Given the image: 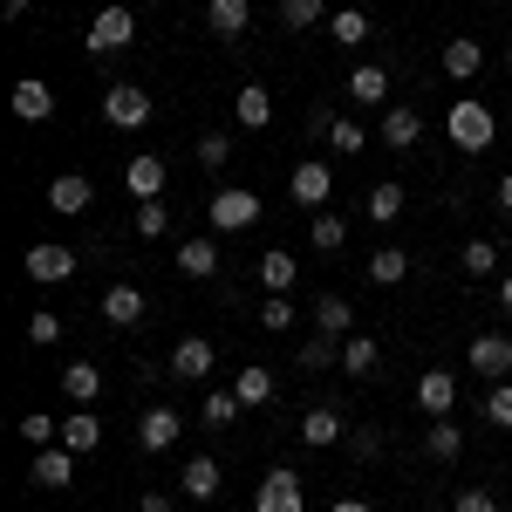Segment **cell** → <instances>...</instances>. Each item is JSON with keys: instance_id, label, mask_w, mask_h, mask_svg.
<instances>
[{"instance_id": "cell-3", "label": "cell", "mask_w": 512, "mask_h": 512, "mask_svg": "<svg viewBox=\"0 0 512 512\" xmlns=\"http://www.w3.org/2000/svg\"><path fill=\"white\" fill-rule=\"evenodd\" d=\"M253 512H308V492H301V478L274 465V472L260 478V492H253Z\"/></svg>"}, {"instance_id": "cell-18", "label": "cell", "mask_w": 512, "mask_h": 512, "mask_svg": "<svg viewBox=\"0 0 512 512\" xmlns=\"http://www.w3.org/2000/svg\"><path fill=\"white\" fill-rule=\"evenodd\" d=\"M205 28L219 41H239L253 28V0H205Z\"/></svg>"}, {"instance_id": "cell-19", "label": "cell", "mask_w": 512, "mask_h": 512, "mask_svg": "<svg viewBox=\"0 0 512 512\" xmlns=\"http://www.w3.org/2000/svg\"><path fill=\"white\" fill-rule=\"evenodd\" d=\"M444 76L451 82H472V76H485V41H472V35H458V41H444Z\"/></svg>"}, {"instance_id": "cell-13", "label": "cell", "mask_w": 512, "mask_h": 512, "mask_svg": "<svg viewBox=\"0 0 512 512\" xmlns=\"http://www.w3.org/2000/svg\"><path fill=\"white\" fill-rule=\"evenodd\" d=\"M96 205V185L82 178V171H62L55 185H48V212H62V219H82Z\"/></svg>"}, {"instance_id": "cell-16", "label": "cell", "mask_w": 512, "mask_h": 512, "mask_svg": "<svg viewBox=\"0 0 512 512\" xmlns=\"http://www.w3.org/2000/svg\"><path fill=\"white\" fill-rule=\"evenodd\" d=\"M219 485H226L219 458H205V451H198V458H185V472H178V492H185V499H198V506H205V499H219Z\"/></svg>"}, {"instance_id": "cell-40", "label": "cell", "mask_w": 512, "mask_h": 512, "mask_svg": "<svg viewBox=\"0 0 512 512\" xmlns=\"http://www.w3.org/2000/svg\"><path fill=\"white\" fill-rule=\"evenodd\" d=\"M280 21L287 28H321L328 21V0H280Z\"/></svg>"}, {"instance_id": "cell-32", "label": "cell", "mask_w": 512, "mask_h": 512, "mask_svg": "<svg viewBox=\"0 0 512 512\" xmlns=\"http://www.w3.org/2000/svg\"><path fill=\"white\" fill-rule=\"evenodd\" d=\"M315 328H321V335H349V328H355V308L342 301V294H321V301H315Z\"/></svg>"}, {"instance_id": "cell-4", "label": "cell", "mask_w": 512, "mask_h": 512, "mask_svg": "<svg viewBox=\"0 0 512 512\" xmlns=\"http://www.w3.org/2000/svg\"><path fill=\"white\" fill-rule=\"evenodd\" d=\"M103 117L117 123V130H144V123H151V89H137V82L103 89Z\"/></svg>"}, {"instance_id": "cell-50", "label": "cell", "mask_w": 512, "mask_h": 512, "mask_svg": "<svg viewBox=\"0 0 512 512\" xmlns=\"http://www.w3.org/2000/svg\"><path fill=\"white\" fill-rule=\"evenodd\" d=\"M0 7H7V21H21V14H28L35 0H0Z\"/></svg>"}, {"instance_id": "cell-41", "label": "cell", "mask_w": 512, "mask_h": 512, "mask_svg": "<svg viewBox=\"0 0 512 512\" xmlns=\"http://www.w3.org/2000/svg\"><path fill=\"white\" fill-rule=\"evenodd\" d=\"M198 164H205V171H226V158H233V137H226V130H205V137H198V151H192Z\"/></svg>"}, {"instance_id": "cell-36", "label": "cell", "mask_w": 512, "mask_h": 512, "mask_svg": "<svg viewBox=\"0 0 512 512\" xmlns=\"http://www.w3.org/2000/svg\"><path fill=\"white\" fill-rule=\"evenodd\" d=\"M328 35L342 41V48L369 41V14H362V7H342V14H328Z\"/></svg>"}, {"instance_id": "cell-27", "label": "cell", "mask_w": 512, "mask_h": 512, "mask_svg": "<svg viewBox=\"0 0 512 512\" xmlns=\"http://www.w3.org/2000/svg\"><path fill=\"white\" fill-rule=\"evenodd\" d=\"M294 280H301V260L294 253H260V287L267 294H287Z\"/></svg>"}, {"instance_id": "cell-38", "label": "cell", "mask_w": 512, "mask_h": 512, "mask_svg": "<svg viewBox=\"0 0 512 512\" xmlns=\"http://www.w3.org/2000/svg\"><path fill=\"white\" fill-rule=\"evenodd\" d=\"M14 431L28 437V444H35V451H48V444H62V424H55V417H48V410H28V417H21V424H14Z\"/></svg>"}, {"instance_id": "cell-46", "label": "cell", "mask_w": 512, "mask_h": 512, "mask_svg": "<svg viewBox=\"0 0 512 512\" xmlns=\"http://www.w3.org/2000/svg\"><path fill=\"white\" fill-rule=\"evenodd\" d=\"M342 444H349V458H355V465H369V458H383V431H369V424H355V431L342 437Z\"/></svg>"}, {"instance_id": "cell-2", "label": "cell", "mask_w": 512, "mask_h": 512, "mask_svg": "<svg viewBox=\"0 0 512 512\" xmlns=\"http://www.w3.org/2000/svg\"><path fill=\"white\" fill-rule=\"evenodd\" d=\"M260 219V192H246V185H226V192L205 198V226L212 233H246Z\"/></svg>"}, {"instance_id": "cell-25", "label": "cell", "mask_w": 512, "mask_h": 512, "mask_svg": "<svg viewBox=\"0 0 512 512\" xmlns=\"http://www.w3.org/2000/svg\"><path fill=\"white\" fill-rule=\"evenodd\" d=\"M62 444H69L76 458H89V451L103 444V424H96V410H76V417H62Z\"/></svg>"}, {"instance_id": "cell-20", "label": "cell", "mask_w": 512, "mask_h": 512, "mask_svg": "<svg viewBox=\"0 0 512 512\" xmlns=\"http://www.w3.org/2000/svg\"><path fill=\"white\" fill-rule=\"evenodd\" d=\"M349 437V424H342V410H328V403H315L308 417H301V444L308 451H328V444H342Z\"/></svg>"}, {"instance_id": "cell-34", "label": "cell", "mask_w": 512, "mask_h": 512, "mask_svg": "<svg viewBox=\"0 0 512 512\" xmlns=\"http://www.w3.org/2000/svg\"><path fill=\"white\" fill-rule=\"evenodd\" d=\"M458 260H465V274H472V280L499 274V246H492V239H465V253H458Z\"/></svg>"}, {"instance_id": "cell-43", "label": "cell", "mask_w": 512, "mask_h": 512, "mask_svg": "<svg viewBox=\"0 0 512 512\" xmlns=\"http://www.w3.org/2000/svg\"><path fill=\"white\" fill-rule=\"evenodd\" d=\"M369 219H376V226L403 219V185H376V192H369Z\"/></svg>"}, {"instance_id": "cell-15", "label": "cell", "mask_w": 512, "mask_h": 512, "mask_svg": "<svg viewBox=\"0 0 512 512\" xmlns=\"http://www.w3.org/2000/svg\"><path fill=\"white\" fill-rule=\"evenodd\" d=\"M96 315L110 321V328H137V321L151 315V301H144V294H137V287H130V280H117V287H110V294H103V308H96Z\"/></svg>"}, {"instance_id": "cell-51", "label": "cell", "mask_w": 512, "mask_h": 512, "mask_svg": "<svg viewBox=\"0 0 512 512\" xmlns=\"http://www.w3.org/2000/svg\"><path fill=\"white\" fill-rule=\"evenodd\" d=\"M499 212H512V171L499 178Z\"/></svg>"}, {"instance_id": "cell-21", "label": "cell", "mask_w": 512, "mask_h": 512, "mask_svg": "<svg viewBox=\"0 0 512 512\" xmlns=\"http://www.w3.org/2000/svg\"><path fill=\"white\" fill-rule=\"evenodd\" d=\"M417 137H424V117H417L410 103H390V110H383V144H390V151H417Z\"/></svg>"}, {"instance_id": "cell-12", "label": "cell", "mask_w": 512, "mask_h": 512, "mask_svg": "<svg viewBox=\"0 0 512 512\" xmlns=\"http://www.w3.org/2000/svg\"><path fill=\"white\" fill-rule=\"evenodd\" d=\"M417 410H424V417H451V410H458V376H451V369H424V376H417Z\"/></svg>"}, {"instance_id": "cell-39", "label": "cell", "mask_w": 512, "mask_h": 512, "mask_svg": "<svg viewBox=\"0 0 512 512\" xmlns=\"http://www.w3.org/2000/svg\"><path fill=\"white\" fill-rule=\"evenodd\" d=\"M233 417H239L233 390H205V431H233Z\"/></svg>"}, {"instance_id": "cell-7", "label": "cell", "mask_w": 512, "mask_h": 512, "mask_svg": "<svg viewBox=\"0 0 512 512\" xmlns=\"http://www.w3.org/2000/svg\"><path fill=\"white\" fill-rule=\"evenodd\" d=\"M123 185H130V198L144 205V198H164V185H171V164L158 158V151H137V158L123 164Z\"/></svg>"}, {"instance_id": "cell-48", "label": "cell", "mask_w": 512, "mask_h": 512, "mask_svg": "<svg viewBox=\"0 0 512 512\" xmlns=\"http://www.w3.org/2000/svg\"><path fill=\"white\" fill-rule=\"evenodd\" d=\"M451 512H499V499H492L485 485H472V492H458V499H451Z\"/></svg>"}, {"instance_id": "cell-54", "label": "cell", "mask_w": 512, "mask_h": 512, "mask_svg": "<svg viewBox=\"0 0 512 512\" xmlns=\"http://www.w3.org/2000/svg\"><path fill=\"white\" fill-rule=\"evenodd\" d=\"M506 69H512V35H506Z\"/></svg>"}, {"instance_id": "cell-5", "label": "cell", "mask_w": 512, "mask_h": 512, "mask_svg": "<svg viewBox=\"0 0 512 512\" xmlns=\"http://www.w3.org/2000/svg\"><path fill=\"white\" fill-rule=\"evenodd\" d=\"M287 198H294V205H308V212H321V205L335 198V171H328L321 158L294 164V178H287Z\"/></svg>"}, {"instance_id": "cell-52", "label": "cell", "mask_w": 512, "mask_h": 512, "mask_svg": "<svg viewBox=\"0 0 512 512\" xmlns=\"http://www.w3.org/2000/svg\"><path fill=\"white\" fill-rule=\"evenodd\" d=\"M335 512H376L369 499H335Z\"/></svg>"}, {"instance_id": "cell-23", "label": "cell", "mask_w": 512, "mask_h": 512, "mask_svg": "<svg viewBox=\"0 0 512 512\" xmlns=\"http://www.w3.org/2000/svg\"><path fill=\"white\" fill-rule=\"evenodd\" d=\"M233 117H239V130H267V123H274V89L246 82V89L233 96Z\"/></svg>"}, {"instance_id": "cell-1", "label": "cell", "mask_w": 512, "mask_h": 512, "mask_svg": "<svg viewBox=\"0 0 512 512\" xmlns=\"http://www.w3.org/2000/svg\"><path fill=\"white\" fill-rule=\"evenodd\" d=\"M444 130H451V144H458V151H472V158H485V151L499 144V117H492L478 96H458V103L444 110Z\"/></svg>"}, {"instance_id": "cell-10", "label": "cell", "mask_w": 512, "mask_h": 512, "mask_svg": "<svg viewBox=\"0 0 512 512\" xmlns=\"http://www.w3.org/2000/svg\"><path fill=\"white\" fill-rule=\"evenodd\" d=\"M465 362H472L485 383H506V376H512V342H506V335H472Z\"/></svg>"}, {"instance_id": "cell-9", "label": "cell", "mask_w": 512, "mask_h": 512, "mask_svg": "<svg viewBox=\"0 0 512 512\" xmlns=\"http://www.w3.org/2000/svg\"><path fill=\"white\" fill-rule=\"evenodd\" d=\"M178 437H185V417H178L171 403H151V410L137 417V444H144V451H171Z\"/></svg>"}, {"instance_id": "cell-44", "label": "cell", "mask_w": 512, "mask_h": 512, "mask_svg": "<svg viewBox=\"0 0 512 512\" xmlns=\"http://www.w3.org/2000/svg\"><path fill=\"white\" fill-rule=\"evenodd\" d=\"M492 431H512V383H492V396H485V410H478Z\"/></svg>"}, {"instance_id": "cell-24", "label": "cell", "mask_w": 512, "mask_h": 512, "mask_svg": "<svg viewBox=\"0 0 512 512\" xmlns=\"http://www.w3.org/2000/svg\"><path fill=\"white\" fill-rule=\"evenodd\" d=\"M178 274H185V280H212V274H219V246H212L205 233L185 239V246H178Z\"/></svg>"}, {"instance_id": "cell-17", "label": "cell", "mask_w": 512, "mask_h": 512, "mask_svg": "<svg viewBox=\"0 0 512 512\" xmlns=\"http://www.w3.org/2000/svg\"><path fill=\"white\" fill-rule=\"evenodd\" d=\"M7 103H14V117H21V123H48V117H55V89H48L41 76H21Z\"/></svg>"}, {"instance_id": "cell-33", "label": "cell", "mask_w": 512, "mask_h": 512, "mask_svg": "<svg viewBox=\"0 0 512 512\" xmlns=\"http://www.w3.org/2000/svg\"><path fill=\"white\" fill-rule=\"evenodd\" d=\"M233 396H239V403H274V369H260V362H253V369H239Z\"/></svg>"}, {"instance_id": "cell-35", "label": "cell", "mask_w": 512, "mask_h": 512, "mask_svg": "<svg viewBox=\"0 0 512 512\" xmlns=\"http://www.w3.org/2000/svg\"><path fill=\"white\" fill-rule=\"evenodd\" d=\"M130 226H137V239H164V233H171V205H164V198H144Z\"/></svg>"}, {"instance_id": "cell-8", "label": "cell", "mask_w": 512, "mask_h": 512, "mask_svg": "<svg viewBox=\"0 0 512 512\" xmlns=\"http://www.w3.org/2000/svg\"><path fill=\"white\" fill-rule=\"evenodd\" d=\"M21 267H28V280L55 287V280H69V274H76V253H69L62 239H41V246H28V260H21Z\"/></svg>"}, {"instance_id": "cell-6", "label": "cell", "mask_w": 512, "mask_h": 512, "mask_svg": "<svg viewBox=\"0 0 512 512\" xmlns=\"http://www.w3.org/2000/svg\"><path fill=\"white\" fill-rule=\"evenodd\" d=\"M130 35H137V14L130 7H103L89 21V55H117V48H130Z\"/></svg>"}, {"instance_id": "cell-29", "label": "cell", "mask_w": 512, "mask_h": 512, "mask_svg": "<svg viewBox=\"0 0 512 512\" xmlns=\"http://www.w3.org/2000/svg\"><path fill=\"white\" fill-rule=\"evenodd\" d=\"M376 362H383L376 335H349L342 342V376H376Z\"/></svg>"}, {"instance_id": "cell-49", "label": "cell", "mask_w": 512, "mask_h": 512, "mask_svg": "<svg viewBox=\"0 0 512 512\" xmlns=\"http://www.w3.org/2000/svg\"><path fill=\"white\" fill-rule=\"evenodd\" d=\"M171 506H178V499H171V492H158V485H151V492L137 499V512H171Z\"/></svg>"}, {"instance_id": "cell-22", "label": "cell", "mask_w": 512, "mask_h": 512, "mask_svg": "<svg viewBox=\"0 0 512 512\" xmlns=\"http://www.w3.org/2000/svg\"><path fill=\"white\" fill-rule=\"evenodd\" d=\"M62 396H69L76 410H96V396H103V369H96V362H69V369H62Z\"/></svg>"}, {"instance_id": "cell-37", "label": "cell", "mask_w": 512, "mask_h": 512, "mask_svg": "<svg viewBox=\"0 0 512 512\" xmlns=\"http://www.w3.org/2000/svg\"><path fill=\"white\" fill-rule=\"evenodd\" d=\"M308 239H315V253H335V246L349 239V226H342L335 212H308Z\"/></svg>"}, {"instance_id": "cell-11", "label": "cell", "mask_w": 512, "mask_h": 512, "mask_svg": "<svg viewBox=\"0 0 512 512\" xmlns=\"http://www.w3.org/2000/svg\"><path fill=\"white\" fill-rule=\"evenodd\" d=\"M212 362H219L212 342H205V335H185V342L171 349V369H164V376H178V383H205V376H212Z\"/></svg>"}, {"instance_id": "cell-31", "label": "cell", "mask_w": 512, "mask_h": 512, "mask_svg": "<svg viewBox=\"0 0 512 512\" xmlns=\"http://www.w3.org/2000/svg\"><path fill=\"white\" fill-rule=\"evenodd\" d=\"M403 274H410V253H403V246H376V253H369V280H376V287H396Z\"/></svg>"}, {"instance_id": "cell-42", "label": "cell", "mask_w": 512, "mask_h": 512, "mask_svg": "<svg viewBox=\"0 0 512 512\" xmlns=\"http://www.w3.org/2000/svg\"><path fill=\"white\" fill-rule=\"evenodd\" d=\"M328 151H342V158H355V151H369V130L349 117H335V130H328Z\"/></svg>"}, {"instance_id": "cell-28", "label": "cell", "mask_w": 512, "mask_h": 512, "mask_svg": "<svg viewBox=\"0 0 512 512\" xmlns=\"http://www.w3.org/2000/svg\"><path fill=\"white\" fill-rule=\"evenodd\" d=\"M294 362H301V369H342V335H308V342H301V355H294Z\"/></svg>"}, {"instance_id": "cell-14", "label": "cell", "mask_w": 512, "mask_h": 512, "mask_svg": "<svg viewBox=\"0 0 512 512\" xmlns=\"http://www.w3.org/2000/svg\"><path fill=\"white\" fill-rule=\"evenodd\" d=\"M41 485V492H62V485H76V451L69 444H48V451H35V472H28Z\"/></svg>"}, {"instance_id": "cell-45", "label": "cell", "mask_w": 512, "mask_h": 512, "mask_svg": "<svg viewBox=\"0 0 512 512\" xmlns=\"http://www.w3.org/2000/svg\"><path fill=\"white\" fill-rule=\"evenodd\" d=\"M260 328H267V335H287V328H294V301H287V294H267V301H260Z\"/></svg>"}, {"instance_id": "cell-30", "label": "cell", "mask_w": 512, "mask_h": 512, "mask_svg": "<svg viewBox=\"0 0 512 512\" xmlns=\"http://www.w3.org/2000/svg\"><path fill=\"white\" fill-rule=\"evenodd\" d=\"M424 451H431L437 465H458V451H465V431H458V424H444V417H431V431H424Z\"/></svg>"}, {"instance_id": "cell-26", "label": "cell", "mask_w": 512, "mask_h": 512, "mask_svg": "<svg viewBox=\"0 0 512 512\" xmlns=\"http://www.w3.org/2000/svg\"><path fill=\"white\" fill-rule=\"evenodd\" d=\"M349 96L355 103H390V69H383V62H362L349 76Z\"/></svg>"}, {"instance_id": "cell-47", "label": "cell", "mask_w": 512, "mask_h": 512, "mask_svg": "<svg viewBox=\"0 0 512 512\" xmlns=\"http://www.w3.org/2000/svg\"><path fill=\"white\" fill-rule=\"evenodd\" d=\"M28 342H35V349L62 342V315H48V308H41V315H28Z\"/></svg>"}, {"instance_id": "cell-53", "label": "cell", "mask_w": 512, "mask_h": 512, "mask_svg": "<svg viewBox=\"0 0 512 512\" xmlns=\"http://www.w3.org/2000/svg\"><path fill=\"white\" fill-rule=\"evenodd\" d=\"M499 308H506V315H512V274L499 280Z\"/></svg>"}]
</instances>
